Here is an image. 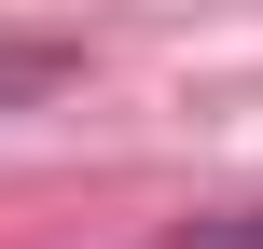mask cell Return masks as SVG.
I'll return each mask as SVG.
<instances>
[{
  "instance_id": "6da1fadb",
  "label": "cell",
  "mask_w": 263,
  "mask_h": 249,
  "mask_svg": "<svg viewBox=\"0 0 263 249\" xmlns=\"http://www.w3.org/2000/svg\"><path fill=\"white\" fill-rule=\"evenodd\" d=\"M166 249H263V208H208V222H180Z\"/></svg>"
}]
</instances>
